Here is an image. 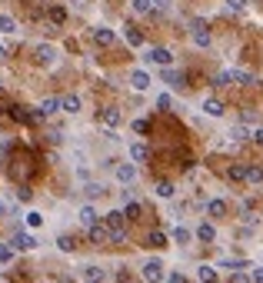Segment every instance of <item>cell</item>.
<instances>
[{
    "instance_id": "cell-4",
    "label": "cell",
    "mask_w": 263,
    "mask_h": 283,
    "mask_svg": "<svg viewBox=\"0 0 263 283\" xmlns=\"http://www.w3.org/2000/svg\"><path fill=\"white\" fill-rule=\"evenodd\" d=\"M57 110H64V107H60V100H57V97H47L40 107L33 110V120H44V117H50V113H57Z\"/></svg>"
},
{
    "instance_id": "cell-41",
    "label": "cell",
    "mask_w": 263,
    "mask_h": 283,
    "mask_svg": "<svg viewBox=\"0 0 263 283\" xmlns=\"http://www.w3.org/2000/svg\"><path fill=\"white\" fill-rule=\"evenodd\" d=\"M100 193H103V187L100 184H87V196H100Z\"/></svg>"
},
{
    "instance_id": "cell-51",
    "label": "cell",
    "mask_w": 263,
    "mask_h": 283,
    "mask_svg": "<svg viewBox=\"0 0 263 283\" xmlns=\"http://www.w3.org/2000/svg\"><path fill=\"white\" fill-rule=\"evenodd\" d=\"M3 57H7V50H3V47H0V60H3Z\"/></svg>"
},
{
    "instance_id": "cell-10",
    "label": "cell",
    "mask_w": 263,
    "mask_h": 283,
    "mask_svg": "<svg viewBox=\"0 0 263 283\" xmlns=\"http://www.w3.org/2000/svg\"><path fill=\"white\" fill-rule=\"evenodd\" d=\"M123 217H127V213H120V210L107 213V227H110V233H113V237H117V233H123Z\"/></svg>"
},
{
    "instance_id": "cell-21",
    "label": "cell",
    "mask_w": 263,
    "mask_h": 283,
    "mask_svg": "<svg viewBox=\"0 0 263 283\" xmlns=\"http://www.w3.org/2000/svg\"><path fill=\"white\" fill-rule=\"evenodd\" d=\"M190 237H193V233H190L186 227H176V230H174V243H176V247H186V243H190Z\"/></svg>"
},
{
    "instance_id": "cell-45",
    "label": "cell",
    "mask_w": 263,
    "mask_h": 283,
    "mask_svg": "<svg viewBox=\"0 0 263 283\" xmlns=\"http://www.w3.org/2000/svg\"><path fill=\"white\" fill-rule=\"evenodd\" d=\"M50 20H54V23L64 20V10H60V7H54V10H50Z\"/></svg>"
},
{
    "instance_id": "cell-31",
    "label": "cell",
    "mask_w": 263,
    "mask_h": 283,
    "mask_svg": "<svg viewBox=\"0 0 263 283\" xmlns=\"http://www.w3.org/2000/svg\"><path fill=\"white\" fill-rule=\"evenodd\" d=\"M133 10L137 13H150L154 10V0H133Z\"/></svg>"
},
{
    "instance_id": "cell-48",
    "label": "cell",
    "mask_w": 263,
    "mask_h": 283,
    "mask_svg": "<svg viewBox=\"0 0 263 283\" xmlns=\"http://www.w3.org/2000/svg\"><path fill=\"white\" fill-rule=\"evenodd\" d=\"M253 140H257V143L263 147V127H260V130H253Z\"/></svg>"
},
{
    "instance_id": "cell-2",
    "label": "cell",
    "mask_w": 263,
    "mask_h": 283,
    "mask_svg": "<svg viewBox=\"0 0 263 283\" xmlns=\"http://www.w3.org/2000/svg\"><path fill=\"white\" fill-rule=\"evenodd\" d=\"M33 60H37L40 67H50V64H57V50L50 44H40L37 50H33Z\"/></svg>"
},
{
    "instance_id": "cell-44",
    "label": "cell",
    "mask_w": 263,
    "mask_h": 283,
    "mask_svg": "<svg viewBox=\"0 0 263 283\" xmlns=\"http://www.w3.org/2000/svg\"><path fill=\"white\" fill-rule=\"evenodd\" d=\"M154 10H170V0H154Z\"/></svg>"
},
{
    "instance_id": "cell-20",
    "label": "cell",
    "mask_w": 263,
    "mask_h": 283,
    "mask_svg": "<svg viewBox=\"0 0 263 283\" xmlns=\"http://www.w3.org/2000/svg\"><path fill=\"white\" fill-rule=\"evenodd\" d=\"M147 247H167V233H164V230H154V233H147Z\"/></svg>"
},
{
    "instance_id": "cell-26",
    "label": "cell",
    "mask_w": 263,
    "mask_h": 283,
    "mask_svg": "<svg viewBox=\"0 0 263 283\" xmlns=\"http://www.w3.org/2000/svg\"><path fill=\"white\" fill-rule=\"evenodd\" d=\"M0 33H17V23H13V17L0 13Z\"/></svg>"
},
{
    "instance_id": "cell-38",
    "label": "cell",
    "mask_w": 263,
    "mask_h": 283,
    "mask_svg": "<svg viewBox=\"0 0 263 283\" xmlns=\"http://www.w3.org/2000/svg\"><path fill=\"white\" fill-rule=\"evenodd\" d=\"M10 257H13V247L0 243V263H10Z\"/></svg>"
},
{
    "instance_id": "cell-1",
    "label": "cell",
    "mask_w": 263,
    "mask_h": 283,
    "mask_svg": "<svg viewBox=\"0 0 263 283\" xmlns=\"http://www.w3.org/2000/svg\"><path fill=\"white\" fill-rule=\"evenodd\" d=\"M140 277L147 283H164V263H160V260H147L140 267Z\"/></svg>"
},
{
    "instance_id": "cell-46",
    "label": "cell",
    "mask_w": 263,
    "mask_h": 283,
    "mask_svg": "<svg viewBox=\"0 0 263 283\" xmlns=\"http://www.w3.org/2000/svg\"><path fill=\"white\" fill-rule=\"evenodd\" d=\"M120 200L123 203H133V190H120Z\"/></svg>"
},
{
    "instance_id": "cell-14",
    "label": "cell",
    "mask_w": 263,
    "mask_h": 283,
    "mask_svg": "<svg viewBox=\"0 0 263 283\" xmlns=\"http://www.w3.org/2000/svg\"><path fill=\"white\" fill-rule=\"evenodd\" d=\"M130 84L137 90H147V87H150V74H147V70H133V74H130Z\"/></svg>"
},
{
    "instance_id": "cell-19",
    "label": "cell",
    "mask_w": 263,
    "mask_h": 283,
    "mask_svg": "<svg viewBox=\"0 0 263 283\" xmlns=\"http://www.w3.org/2000/svg\"><path fill=\"white\" fill-rule=\"evenodd\" d=\"M197 280L200 283H217V270L213 267H197Z\"/></svg>"
},
{
    "instance_id": "cell-50",
    "label": "cell",
    "mask_w": 263,
    "mask_h": 283,
    "mask_svg": "<svg viewBox=\"0 0 263 283\" xmlns=\"http://www.w3.org/2000/svg\"><path fill=\"white\" fill-rule=\"evenodd\" d=\"M3 213H7V200H0V217H3Z\"/></svg>"
},
{
    "instance_id": "cell-7",
    "label": "cell",
    "mask_w": 263,
    "mask_h": 283,
    "mask_svg": "<svg viewBox=\"0 0 263 283\" xmlns=\"http://www.w3.org/2000/svg\"><path fill=\"white\" fill-rule=\"evenodd\" d=\"M100 117H103V127H107V130H117V127L123 123V113H120L117 107H107L103 113H100Z\"/></svg>"
},
{
    "instance_id": "cell-49",
    "label": "cell",
    "mask_w": 263,
    "mask_h": 283,
    "mask_svg": "<svg viewBox=\"0 0 263 283\" xmlns=\"http://www.w3.org/2000/svg\"><path fill=\"white\" fill-rule=\"evenodd\" d=\"M253 280H257V283H263V267H260V270H253Z\"/></svg>"
},
{
    "instance_id": "cell-25",
    "label": "cell",
    "mask_w": 263,
    "mask_h": 283,
    "mask_svg": "<svg viewBox=\"0 0 263 283\" xmlns=\"http://www.w3.org/2000/svg\"><path fill=\"white\" fill-rule=\"evenodd\" d=\"M233 84V70H220L217 80H213V87H230Z\"/></svg>"
},
{
    "instance_id": "cell-18",
    "label": "cell",
    "mask_w": 263,
    "mask_h": 283,
    "mask_svg": "<svg viewBox=\"0 0 263 283\" xmlns=\"http://www.w3.org/2000/svg\"><path fill=\"white\" fill-rule=\"evenodd\" d=\"M197 237L203 240V243H213V240H217V230L210 227V223H200V227H197Z\"/></svg>"
},
{
    "instance_id": "cell-43",
    "label": "cell",
    "mask_w": 263,
    "mask_h": 283,
    "mask_svg": "<svg viewBox=\"0 0 263 283\" xmlns=\"http://www.w3.org/2000/svg\"><path fill=\"white\" fill-rule=\"evenodd\" d=\"M147 127H150L147 120H133V130H137V133H147Z\"/></svg>"
},
{
    "instance_id": "cell-42",
    "label": "cell",
    "mask_w": 263,
    "mask_h": 283,
    "mask_svg": "<svg viewBox=\"0 0 263 283\" xmlns=\"http://www.w3.org/2000/svg\"><path fill=\"white\" fill-rule=\"evenodd\" d=\"M230 283H250V277H247V273H240V270H237V273H233V277H230Z\"/></svg>"
},
{
    "instance_id": "cell-27",
    "label": "cell",
    "mask_w": 263,
    "mask_h": 283,
    "mask_svg": "<svg viewBox=\"0 0 263 283\" xmlns=\"http://www.w3.org/2000/svg\"><path fill=\"white\" fill-rule=\"evenodd\" d=\"M130 157H133V160H140V164H143V160L150 157V150H147L143 143H133V147H130Z\"/></svg>"
},
{
    "instance_id": "cell-37",
    "label": "cell",
    "mask_w": 263,
    "mask_h": 283,
    "mask_svg": "<svg viewBox=\"0 0 263 283\" xmlns=\"http://www.w3.org/2000/svg\"><path fill=\"white\" fill-rule=\"evenodd\" d=\"M40 223H44V217H40L37 210H30V213H27V227H40Z\"/></svg>"
},
{
    "instance_id": "cell-30",
    "label": "cell",
    "mask_w": 263,
    "mask_h": 283,
    "mask_svg": "<svg viewBox=\"0 0 263 283\" xmlns=\"http://www.w3.org/2000/svg\"><path fill=\"white\" fill-rule=\"evenodd\" d=\"M220 267H227V270H247V260H220Z\"/></svg>"
},
{
    "instance_id": "cell-17",
    "label": "cell",
    "mask_w": 263,
    "mask_h": 283,
    "mask_svg": "<svg viewBox=\"0 0 263 283\" xmlns=\"http://www.w3.org/2000/svg\"><path fill=\"white\" fill-rule=\"evenodd\" d=\"M207 213H210V217H227V203H223V200H210V203H207Z\"/></svg>"
},
{
    "instance_id": "cell-29",
    "label": "cell",
    "mask_w": 263,
    "mask_h": 283,
    "mask_svg": "<svg viewBox=\"0 0 263 283\" xmlns=\"http://www.w3.org/2000/svg\"><path fill=\"white\" fill-rule=\"evenodd\" d=\"M127 44H130V47H140L143 44V33L137 30V27H127Z\"/></svg>"
},
{
    "instance_id": "cell-11",
    "label": "cell",
    "mask_w": 263,
    "mask_h": 283,
    "mask_svg": "<svg viewBox=\"0 0 263 283\" xmlns=\"http://www.w3.org/2000/svg\"><path fill=\"white\" fill-rule=\"evenodd\" d=\"M223 103H220L217 97H210V100H203V113H207V117H223Z\"/></svg>"
},
{
    "instance_id": "cell-32",
    "label": "cell",
    "mask_w": 263,
    "mask_h": 283,
    "mask_svg": "<svg viewBox=\"0 0 263 283\" xmlns=\"http://www.w3.org/2000/svg\"><path fill=\"white\" fill-rule=\"evenodd\" d=\"M230 180H247V167H243V164H233L230 167Z\"/></svg>"
},
{
    "instance_id": "cell-13",
    "label": "cell",
    "mask_w": 263,
    "mask_h": 283,
    "mask_svg": "<svg viewBox=\"0 0 263 283\" xmlns=\"http://www.w3.org/2000/svg\"><path fill=\"white\" fill-rule=\"evenodd\" d=\"M93 40H97V44H103V47H110L113 40H117V33L107 30V27H97V30H93Z\"/></svg>"
},
{
    "instance_id": "cell-22",
    "label": "cell",
    "mask_w": 263,
    "mask_h": 283,
    "mask_svg": "<svg viewBox=\"0 0 263 283\" xmlns=\"http://www.w3.org/2000/svg\"><path fill=\"white\" fill-rule=\"evenodd\" d=\"M174 193H176V187L170 184V180H160V184H157V196H164V200H170Z\"/></svg>"
},
{
    "instance_id": "cell-6",
    "label": "cell",
    "mask_w": 263,
    "mask_h": 283,
    "mask_svg": "<svg viewBox=\"0 0 263 283\" xmlns=\"http://www.w3.org/2000/svg\"><path fill=\"white\" fill-rule=\"evenodd\" d=\"M90 233V243H107V240H113V233H110L107 223H97V227H87Z\"/></svg>"
},
{
    "instance_id": "cell-39",
    "label": "cell",
    "mask_w": 263,
    "mask_h": 283,
    "mask_svg": "<svg viewBox=\"0 0 263 283\" xmlns=\"http://www.w3.org/2000/svg\"><path fill=\"white\" fill-rule=\"evenodd\" d=\"M243 7H247V3H243V0H227V10H233V13H240Z\"/></svg>"
},
{
    "instance_id": "cell-15",
    "label": "cell",
    "mask_w": 263,
    "mask_h": 283,
    "mask_svg": "<svg viewBox=\"0 0 263 283\" xmlns=\"http://www.w3.org/2000/svg\"><path fill=\"white\" fill-rule=\"evenodd\" d=\"M80 223H84V227H97V223H100L97 210H93V207H80Z\"/></svg>"
},
{
    "instance_id": "cell-5",
    "label": "cell",
    "mask_w": 263,
    "mask_h": 283,
    "mask_svg": "<svg viewBox=\"0 0 263 283\" xmlns=\"http://www.w3.org/2000/svg\"><path fill=\"white\" fill-rule=\"evenodd\" d=\"M190 30H193V44L197 47H210V30H207V23L203 20H193L190 23Z\"/></svg>"
},
{
    "instance_id": "cell-24",
    "label": "cell",
    "mask_w": 263,
    "mask_h": 283,
    "mask_svg": "<svg viewBox=\"0 0 263 283\" xmlns=\"http://www.w3.org/2000/svg\"><path fill=\"white\" fill-rule=\"evenodd\" d=\"M233 84H243V87H250V84H257V77H253V74H243V70H233Z\"/></svg>"
},
{
    "instance_id": "cell-40",
    "label": "cell",
    "mask_w": 263,
    "mask_h": 283,
    "mask_svg": "<svg viewBox=\"0 0 263 283\" xmlns=\"http://www.w3.org/2000/svg\"><path fill=\"white\" fill-rule=\"evenodd\" d=\"M127 217H130V220L140 217V203H127Z\"/></svg>"
},
{
    "instance_id": "cell-35",
    "label": "cell",
    "mask_w": 263,
    "mask_h": 283,
    "mask_svg": "<svg viewBox=\"0 0 263 283\" xmlns=\"http://www.w3.org/2000/svg\"><path fill=\"white\" fill-rule=\"evenodd\" d=\"M57 247H60V250H74V237H67V233H64V237H57Z\"/></svg>"
},
{
    "instance_id": "cell-3",
    "label": "cell",
    "mask_w": 263,
    "mask_h": 283,
    "mask_svg": "<svg viewBox=\"0 0 263 283\" xmlns=\"http://www.w3.org/2000/svg\"><path fill=\"white\" fill-rule=\"evenodd\" d=\"M80 277H84V283H103L107 280V270L97 267V263H87V267L80 270Z\"/></svg>"
},
{
    "instance_id": "cell-33",
    "label": "cell",
    "mask_w": 263,
    "mask_h": 283,
    "mask_svg": "<svg viewBox=\"0 0 263 283\" xmlns=\"http://www.w3.org/2000/svg\"><path fill=\"white\" fill-rule=\"evenodd\" d=\"M164 80L170 84V87H180V84H183V77H180V74H174V70H164Z\"/></svg>"
},
{
    "instance_id": "cell-16",
    "label": "cell",
    "mask_w": 263,
    "mask_h": 283,
    "mask_svg": "<svg viewBox=\"0 0 263 283\" xmlns=\"http://www.w3.org/2000/svg\"><path fill=\"white\" fill-rule=\"evenodd\" d=\"M60 107H64V113H77L80 110V97L77 94H67V97H60Z\"/></svg>"
},
{
    "instance_id": "cell-36",
    "label": "cell",
    "mask_w": 263,
    "mask_h": 283,
    "mask_svg": "<svg viewBox=\"0 0 263 283\" xmlns=\"http://www.w3.org/2000/svg\"><path fill=\"white\" fill-rule=\"evenodd\" d=\"M157 107H160V110H170V107H174V97H170V94H160V97H157Z\"/></svg>"
},
{
    "instance_id": "cell-12",
    "label": "cell",
    "mask_w": 263,
    "mask_h": 283,
    "mask_svg": "<svg viewBox=\"0 0 263 283\" xmlns=\"http://www.w3.org/2000/svg\"><path fill=\"white\" fill-rule=\"evenodd\" d=\"M113 174H117V180H120V184H130L133 177H137V167H133V164H120Z\"/></svg>"
},
{
    "instance_id": "cell-28",
    "label": "cell",
    "mask_w": 263,
    "mask_h": 283,
    "mask_svg": "<svg viewBox=\"0 0 263 283\" xmlns=\"http://www.w3.org/2000/svg\"><path fill=\"white\" fill-rule=\"evenodd\" d=\"M247 184H263V167H247Z\"/></svg>"
},
{
    "instance_id": "cell-47",
    "label": "cell",
    "mask_w": 263,
    "mask_h": 283,
    "mask_svg": "<svg viewBox=\"0 0 263 283\" xmlns=\"http://www.w3.org/2000/svg\"><path fill=\"white\" fill-rule=\"evenodd\" d=\"M164 283H186V280H183V277H180V273H174V277H167Z\"/></svg>"
},
{
    "instance_id": "cell-23",
    "label": "cell",
    "mask_w": 263,
    "mask_h": 283,
    "mask_svg": "<svg viewBox=\"0 0 263 283\" xmlns=\"http://www.w3.org/2000/svg\"><path fill=\"white\" fill-rule=\"evenodd\" d=\"M10 117L20 120V123H37V120H33V113H27L23 107H10Z\"/></svg>"
},
{
    "instance_id": "cell-8",
    "label": "cell",
    "mask_w": 263,
    "mask_h": 283,
    "mask_svg": "<svg viewBox=\"0 0 263 283\" xmlns=\"http://www.w3.org/2000/svg\"><path fill=\"white\" fill-rule=\"evenodd\" d=\"M147 60H154V64H160V67H170L174 54H170L167 47H150V54H147Z\"/></svg>"
},
{
    "instance_id": "cell-9",
    "label": "cell",
    "mask_w": 263,
    "mask_h": 283,
    "mask_svg": "<svg viewBox=\"0 0 263 283\" xmlns=\"http://www.w3.org/2000/svg\"><path fill=\"white\" fill-rule=\"evenodd\" d=\"M10 247H13V250H33L37 243H33L30 233H13V237H10Z\"/></svg>"
},
{
    "instance_id": "cell-34",
    "label": "cell",
    "mask_w": 263,
    "mask_h": 283,
    "mask_svg": "<svg viewBox=\"0 0 263 283\" xmlns=\"http://www.w3.org/2000/svg\"><path fill=\"white\" fill-rule=\"evenodd\" d=\"M230 137H233V140H250L253 133L247 130V127H233V130H230Z\"/></svg>"
}]
</instances>
